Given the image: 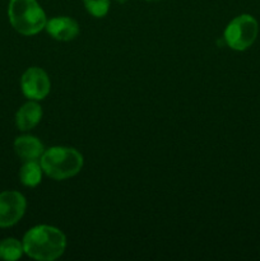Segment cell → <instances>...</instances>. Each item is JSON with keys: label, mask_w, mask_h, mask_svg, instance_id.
Here are the masks:
<instances>
[{"label": "cell", "mask_w": 260, "mask_h": 261, "mask_svg": "<svg viewBox=\"0 0 260 261\" xmlns=\"http://www.w3.org/2000/svg\"><path fill=\"white\" fill-rule=\"evenodd\" d=\"M23 251L38 261H53L64 254L66 237L59 228L53 226H36L23 237Z\"/></svg>", "instance_id": "obj_1"}, {"label": "cell", "mask_w": 260, "mask_h": 261, "mask_svg": "<svg viewBox=\"0 0 260 261\" xmlns=\"http://www.w3.org/2000/svg\"><path fill=\"white\" fill-rule=\"evenodd\" d=\"M40 165L43 173L53 180H66L82 170L83 155L70 147H53L43 152Z\"/></svg>", "instance_id": "obj_2"}, {"label": "cell", "mask_w": 260, "mask_h": 261, "mask_svg": "<svg viewBox=\"0 0 260 261\" xmlns=\"http://www.w3.org/2000/svg\"><path fill=\"white\" fill-rule=\"evenodd\" d=\"M8 17L12 27L23 36H33L46 27L47 18L37 0H10Z\"/></svg>", "instance_id": "obj_3"}, {"label": "cell", "mask_w": 260, "mask_h": 261, "mask_svg": "<svg viewBox=\"0 0 260 261\" xmlns=\"http://www.w3.org/2000/svg\"><path fill=\"white\" fill-rule=\"evenodd\" d=\"M257 32L256 19L250 14H241L228 23L224 31V41L232 50L244 51L255 42Z\"/></svg>", "instance_id": "obj_4"}, {"label": "cell", "mask_w": 260, "mask_h": 261, "mask_svg": "<svg viewBox=\"0 0 260 261\" xmlns=\"http://www.w3.org/2000/svg\"><path fill=\"white\" fill-rule=\"evenodd\" d=\"M27 201L18 191L8 190L0 193V227L7 228L17 224L24 216Z\"/></svg>", "instance_id": "obj_5"}, {"label": "cell", "mask_w": 260, "mask_h": 261, "mask_svg": "<svg viewBox=\"0 0 260 261\" xmlns=\"http://www.w3.org/2000/svg\"><path fill=\"white\" fill-rule=\"evenodd\" d=\"M20 88L27 98L40 101L50 93V78L43 69L32 66L23 73L20 78Z\"/></svg>", "instance_id": "obj_6"}, {"label": "cell", "mask_w": 260, "mask_h": 261, "mask_svg": "<svg viewBox=\"0 0 260 261\" xmlns=\"http://www.w3.org/2000/svg\"><path fill=\"white\" fill-rule=\"evenodd\" d=\"M45 28L48 35L58 41H71L79 33V24L70 17L53 18L47 20Z\"/></svg>", "instance_id": "obj_7"}, {"label": "cell", "mask_w": 260, "mask_h": 261, "mask_svg": "<svg viewBox=\"0 0 260 261\" xmlns=\"http://www.w3.org/2000/svg\"><path fill=\"white\" fill-rule=\"evenodd\" d=\"M14 152L23 161H37L45 152L43 144L32 135H23L14 140Z\"/></svg>", "instance_id": "obj_8"}, {"label": "cell", "mask_w": 260, "mask_h": 261, "mask_svg": "<svg viewBox=\"0 0 260 261\" xmlns=\"http://www.w3.org/2000/svg\"><path fill=\"white\" fill-rule=\"evenodd\" d=\"M42 119V109L37 102H27L15 114V124L22 132L33 129Z\"/></svg>", "instance_id": "obj_9"}, {"label": "cell", "mask_w": 260, "mask_h": 261, "mask_svg": "<svg viewBox=\"0 0 260 261\" xmlns=\"http://www.w3.org/2000/svg\"><path fill=\"white\" fill-rule=\"evenodd\" d=\"M42 167L36 161H25L19 171L20 182L27 188H35L42 178Z\"/></svg>", "instance_id": "obj_10"}, {"label": "cell", "mask_w": 260, "mask_h": 261, "mask_svg": "<svg viewBox=\"0 0 260 261\" xmlns=\"http://www.w3.org/2000/svg\"><path fill=\"white\" fill-rule=\"evenodd\" d=\"M24 254L23 244L15 239H5L0 242V259L7 261H15Z\"/></svg>", "instance_id": "obj_11"}, {"label": "cell", "mask_w": 260, "mask_h": 261, "mask_svg": "<svg viewBox=\"0 0 260 261\" xmlns=\"http://www.w3.org/2000/svg\"><path fill=\"white\" fill-rule=\"evenodd\" d=\"M87 12L96 18H102L110 9V0H83Z\"/></svg>", "instance_id": "obj_12"}, {"label": "cell", "mask_w": 260, "mask_h": 261, "mask_svg": "<svg viewBox=\"0 0 260 261\" xmlns=\"http://www.w3.org/2000/svg\"><path fill=\"white\" fill-rule=\"evenodd\" d=\"M145 2H160V0H145Z\"/></svg>", "instance_id": "obj_13"}, {"label": "cell", "mask_w": 260, "mask_h": 261, "mask_svg": "<svg viewBox=\"0 0 260 261\" xmlns=\"http://www.w3.org/2000/svg\"><path fill=\"white\" fill-rule=\"evenodd\" d=\"M117 2H119V3H125V2H126V0H117Z\"/></svg>", "instance_id": "obj_14"}]
</instances>
